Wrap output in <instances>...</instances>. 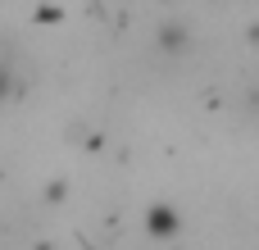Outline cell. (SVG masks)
<instances>
[{"label": "cell", "mask_w": 259, "mask_h": 250, "mask_svg": "<svg viewBox=\"0 0 259 250\" xmlns=\"http://www.w3.org/2000/svg\"><path fill=\"white\" fill-rule=\"evenodd\" d=\"M191 41H196V36H191L187 23H164V27L155 32V50H159V55H187Z\"/></svg>", "instance_id": "6da1fadb"}, {"label": "cell", "mask_w": 259, "mask_h": 250, "mask_svg": "<svg viewBox=\"0 0 259 250\" xmlns=\"http://www.w3.org/2000/svg\"><path fill=\"white\" fill-rule=\"evenodd\" d=\"M250 114L259 118V82H255V91H250Z\"/></svg>", "instance_id": "7a4b0ae2"}]
</instances>
